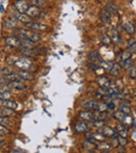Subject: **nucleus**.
<instances>
[{
  "mask_svg": "<svg viewBox=\"0 0 136 153\" xmlns=\"http://www.w3.org/2000/svg\"><path fill=\"white\" fill-rule=\"evenodd\" d=\"M15 66L21 70H30V67H34V64L30 58H21V59H17Z\"/></svg>",
  "mask_w": 136,
  "mask_h": 153,
  "instance_id": "f257e3e1",
  "label": "nucleus"
},
{
  "mask_svg": "<svg viewBox=\"0 0 136 153\" xmlns=\"http://www.w3.org/2000/svg\"><path fill=\"white\" fill-rule=\"evenodd\" d=\"M40 13H41L40 7H36V5H30V7H28L27 10H26V14H27V15L30 16V18L39 17Z\"/></svg>",
  "mask_w": 136,
  "mask_h": 153,
  "instance_id": "f03ea898",
  "label": "nucleus"
},
{
  "mask_svg": "<svg viewBox=\"0 0 136 153\" xmlns=\"http://www.w3.org/2000/svg\"><path fill=\"white\" fill-rule=\"evenodd\" d=\"M5 44L12 47H18L21 45V42H20V39L17 38V37H7L5 38Z\"/></svg>",
  "mask_w": 136,
  "mask_h": 153,
  "instance_id": "7ed1b4c3",
  "label": "nucleus"
},
{
  "mask_svg": "<svg viewBox=\"0 0 136 153\" xmlns=\"http://www.w3.org/2000/svg\"><path fill=\"white\" fill-rule=\"evenodd\" d=\"M82 107H84L87 110H94V109H98V102H95V101L92 100H88V101H84L82 103Z\"/></svg>",
  "mask_w": 136,
  "mask_h": 153,
  "instance_id": "20e7f679",
  "label": "nucleus"
},
{
  "mask_svg": "<svg viewBox=\"0 0 136 153\" xmlns=\"http://www.w3.org/2000/svg\"><path fill=\"white\" fill-rule=\"evenodd\" d=\"M15 7H16V10L18 11V13L23 14V13H26V10H27L28 5H27V3L24 1V0H19V1H16Z\"/></svg>",
  "mask_w": 136,
  "mask_h": 153,
  "instance_id": "39448f33",
  "label": "nucleus"
},
{
  "mask_svg": "<svg viewBox=\"0 0 136 153\" xmlns=\"http://www.w3.org/2000/svg\"><path fill=\"white\" fill-rule=\"evenodd\" d=\"M100 18L104 23H106V24L111 23V14L109 13L106 9H103L102 11L100 12Z\"/></svg>",
  "mask_w": 136,
  "mask_h": 153,
  "instance_id": "423d86ee",
  "label": "nucleus"
},
{
  "mask_svg": "<svg viewBox=\"0 0 136 153\" xmlns=\"http://www.w3.org/2000/svg\"><path fill=\"white\" fill-rule=\"evenodd\" d=\"M30 34V32L24 30V28H17V30L14 32V35H15L16 37H18L20 40H21V39H27Z\"/></svg>",
  "mask_w": 136,
  "mask_h": 153,
  "instance_id": "0eeeda50",
  "label": "nucleus"
},
{
  "mask_svg": "<svg viewBox=\"0 0 136 153\" xmlns=\"http://www.w3.org/2000/svg\"><path fill=\"white\" fill-rule=\"evenodd\" d=\"M28 28L34 30H45L47 28V25L42 23H39V22H30V23L26 24Z\"/></svg>",
  "mask_w": 136,
  "mask_h": 153,
  "instance_id": "6e6552de",
  "label": "nucleus"
},
{
  "mask_svg": "<svg viewBox=\"0 0 136 153\" xmlns=\"http://www.w3.org/2000/svg\"><path fill=\"white\" fill-rule=\"evenodd\" d=\"M18 74L20 76L21 80H24V81H32V80L34 79L33 74L28 71V70H20V71L18 72Z\"/></svg>",
  "mask_w": 136,
  "mask_h": 153,
  "instance_id": "1a4fd4ad",
  "label": "nucleus"
},
{
  "mask_svg": "<svg viewBox=\"0 0 136 153\" xmlns=\"http://www.w3.org/2000/svg\"><path fill=\"white\" fill-rule=\"evenodd\" d=\"M88 59L90 60L91 62H94L96 64V62H102V59H101V56L98 53V51H90V53L88 55Z\"/></svg>",
  "mask_w": 136,
  "mask_h": 153,
  "instance_id": "9d476101",
  "label": "nucleus"
},
{
  "mask_svg": "<svg viewBox=\"0 0 136 153\" xmlns=\"http://www.w3.org/2000/svg\"><path fill=\"white\" fill-rule=\"evenodd\" d=\"M4 81L10 82V83H14V82H20L21 81V78L18 74H12L9 76H4Z\"/></svg>",
  "mask_w": 136,
  "mask_h": 153,
  "instance_id": "9b49d317",
  "label": "nucleus"
},
{
  "mask_svg": "<svg viewBox=\"0 0 136 153\" xmlns=\"http://www.w3.org/2000/svg\"><path fill=\"white\" fill-rule=\"evenodd\" d=\"M80 117H81L83 121H91L92 119L94 117L93 113L89 110H84L80 112Z\"/></svg>",
  "mask_w": 136,
  "mask_h": 153,
  "instance_id": "f8f14e48",
  "label": "nucleus"
},
{
  "mask_svg": "<svg viewBox=\"0 0 136 153\" xmlns=\"http://www.w3.org/2000/svg\"><path fill=\"white\" fill-rule=\"evenodd\" d=\"M16 18H17L19 21H21L22 23H24V24H28V23H30V21H32V18H30L26 13H23V14L19 13Z\"/></svg>",
  "mask_w": 136,
  "mask_h": 153,
  "instance_id": "ddd939ff",
  "label": "nucleus"
},
{
  "mask_svg": "<svg viewBox=\"0 0 136 153\" xmlns=\"http://www.w3.org/2000/svg\"><path fill=\"white\" fill-rule=\"evenodd\" d=\"M1 104L4 106V108H9V109H13L15 110L17 108V103L15 101H12V100H5V101H1Z\"/></svg>",
  "mask_w": 136,
  "mask_h": 153,
  "instance_id": "4468645a",
  "label": "nucleus"
},
{
  "mask_svg": "<svg viewBox=\"0 0 136 153\" xmlns=\"http://www.w3.org/2000/svg\"><path fill=\"white\" fill-rule=\"evenodd\" d=\"M17 20L15 17H11V18H7V20L4 21V26L7 28H14L16 27V24H17Z\"/></svg>",
  "mask_w": 136,
  "mask_h": 153,
  "instance_id": "2eb2a0df",
  "label": "nucleus"
},
{
  "mask_svg": "<svg viewBox=\"0 0 136 153\" xmlns=\"http://www.w3.org/2000/svg\"><path fill=\"white\" fill-rule=\"evenodd\" d=\"M75 131H78V132H80V133H82V132L87 131L88 126H87V124H86L85 122H79V123L75 124Z\"/></svg>",
  "mask_w": 136,
  "mask_h": 153,
  "instance_id": "dca6fc26",
  "label": "nucleus"
},
{
  "mask_svg": "<svg viewBox=\"0 0 136 153\" xmlns=\"http://www.w3.org/2000/svg\"><path fill=\"white\" fill-rule=\"evenodd\" d=\"M20 53H21L22 56H24L25 58H32L36 55V51L33 48H23V47H22V49L20 51Z\"/></svg>",
  "mask_w": 136,
  "mask_h": 153,
  "instance_id": "f3484780",
  "label": "nucleus"
},
{
  "mask_svg": "<svg viewBox=\"0 0 136 153\" xmlns=\"http://www.w3.org/2000/svg\"><path fill=\"white\" fill-rule=\"evenodd\" d=\"M20 42H21V46L23 47V48H34V46H35L34 41H32L28 38L27 39H21Z\"/></svg>",
  "mask_w": 136,
  "mask_h": 153,
  "instance_id": "a211bd4d",
  "label": "nucleus"
},
{
  "mask_svg": "<svg viewBox=\"0 0 136 153\" xmlns=\"http://www.w3.org/2000/svg\"><path fill=\"white\" fill-rule=\"evenodd\" d=\"M10 85H11L12 89H15V90H24V89H26V87H27L25 84L21 83V81H20V82H14V83H10Z\"/></svg>",
  "mask_w": 136,
  "mask_h": 153,
  "instance_id": "6ab92c4d",
  "label": "nucleus"
},
{
  "mask_svg": "<svg viewBox=\"0 0 136 153\" xmlns=\"http://www.w3.org/2000/svg\"><path fill=\"white\" fill-rule=\"evenodd\" d=\"M103 134L105 136H110V137H113V136L116 135L115 133V130H113L111 127H108V126H104L103 127Z\"/></svg>",
  "mask_w": 136,
  "mask_h": 153,
  "instance_id": "aec40b11",
  "label": "nucleus"
},
{
  "mask_svg": "<svg viewBox=\"0 0 136 153\" xmlns=\"http://www.w3.org/2000/svg\"><path fill=\"white\" fill-rule=\"evenodd\" d=\"M120 71H121V66L119 65L118 63H114L112 66V68L110 69V74H112L113 76H118V74H120Z\"/></svg>",
  "mask_w": 136,
  "mask_h": 153,
  "instance_id": "412c9836",
  "label": "nucleus"
},
{
  "mask_svg": "<svg viewBox=\"0 0 136 153\" xmlns=\"http://www.w3.org/2000/svg\"><path fill=\"white\" fill-rule=\"evenodd\" d=\"M123 30H125L126 32H127L128 34H130V35L134 34V32H135L134 25L132 24V22H130V21H127L125 24H123Z\"/></svg>",
  "mask_w": 136,
  "mask_h": 153,
  "instance_id": "4be33fe9",
  "label": "nucleus"
},
{
  "mask_svg": "<svg viewBox=\"0 0 136 153\" xmlns=\"http://www.w3.org/2000/svg\"><path fill=\"white\" fill-rule=\"evenodd\" d=\"M98 84L100 85V87H108L111 83L107 78H105V76H100L98 79Z\"/></svg>",
  "mask_w": 136,
  "mask_h": 153,
  "instance_id": "5701e85b",
  "label": "nucleus"
},
{
  "mask_svg": "<svg viewBox=\"0 0 136 153\" xmlns=\"http://www.w3.org/2000/svg\"><path fill=\"white\" fill-rule=\"evenodd\" d=\"M105 9H106L110 14H116L117 13V7L113 2H107Z\"/></svg>",
  "mask_w": 136,
  "mask_h": 153,
  "instance_id": "b1692460",
  "label": "nucleus"
},
{
  "mask_svg": "<svg viewBox=\"0 0 136 153\" xmlns=\"http://www.w3.org/2000/svg\"><path fill=\"white\" fill-rule=\"evenodd\" d=\"M0 114H1V117H13V115L15 114V112L13 111V109L4 108V109H2V110L0 111Z\"/></svg>",
  "mask_w": 136,
  "mask_h": 153,
  "instance_id": "393cba45",
  "label": "nucleus"
},
{
  "mask_svg": "<svg viewBox=\"0 0 136 153\" xmlns=\"http://www.w3.org/2000/svg\"><path fill=\"white\" fill-rule=\"evenodd\" d=\"M110 38H111V40L113 41V43H115V44H117V43L119 42V35H118V33H117V30H115V28H113L112 32H111Z\"/></svg>",
  "mask_w": 136,
  "mask_h": 153,
  "instance_id": "a878e982",
  "label": "nucleus"
},
{
  "mask_svg": "<svg viewBox=\"0 0 136 153\" xmlns=\"http://www.w3.org/2000/svg\"><path fill=\"white\" fill-rule=\"evenodd\" d=\"M119 111H121L123 114L128 115L130 112H131V108H130L128 105H120V107H119Z\"/></svg>",
  "mask_w": 136,
  "mask_h": 153,
  "instance_id": "bb28decb",
  "label": "nucleus"
},
{
  "mask_svg": "<svg viewBox=\"0 0 136 153\" xmlns=\"http://www.w3.org/2000/svg\"><path fill=\"white\" fill-rule=\"evenodd\" d=\"M28 39H30V40L34 41V42H37V41H39L41 39V36L38 33H30V36H28Z\"/></svg>",
  "mask_w": 136,
  "mask_h": 153,
  "instance_id": "cd10ccee",
  "label": "nucleus"
},
{
  "mask_svg": "<svg viewBox=\"0 0 136 153\" xmlns=\"http://www.w3.org/2000/svg\"><path fill=\"white\" fill-rule=\"evenodd\" d=\"M120 58H121V61H123V62H125V61H127V60L131 59V51H123Z\"/></svg>",
  "mask_w": 136,
  "mask_h": 153,
  "instance_id": "c85d7f7f",
  "label": "nucleus"
},
{
  "mask_svg": "<svg viewBox=\"0 0 136 153\" xmlns=\"http://www.w3.org/2000/svg\"><path fill=\"white\" fill-rule=\"evenodd\" d=\"M107 109H108V104H105V103H98V106L96 110L98 112H106Z\"/></svg>",
  "mask_w": 136,
  "mask_h": 153,
  "instance_id": "c756f323",
  "label": "nucleus"
},
{
  "mask_svg": "<svg viewBox=\"0 0 136 153\" xmlns=\"http://www.w3.org/2000/svg\"><path fill=\"white\" fill-rule=\"evenodd\" d=\"M101 65L104 67V69H106V70H110L111 68H112V66H113V63L112 62H104L102 60V62H101Z\"/></svg>",
  "mask_w": 136,
  "mask_h": 153,
  "instance_id": "7c9ffc66",
  "label": "nucleus"
},
{
  "mask_svg": "<svg viewBox=\"0 0 136 153\" xmlns=\"http://www.w3.org/2000/svg\"><path fill=\"white\" fill-rule=\"evenodd\" d=\"M111 38L108 36L107 34H104V35H102V42L104 43V44H106V45H109L111 43Z\"/></svg>",
  "mask_w": 136,
  "mask_h": 153,
  "instance_id": "2f4dec72",
  "label": "nucleus"
},
{
  "mask_svg": "<svg viewBox=\"0 0 136 153\" xmlns=\"http://www.w3.org/2000/svg\"><path fill=\"white\" fill-rule=\"evenodd\" d=\"M13 74V68L11 67H3L1 69V74H4V76H9V74Z\"/></svg>",
  "mask_w": 136,
  "mask_h": 153,
  "instance_id": "473e14b6",
  "label": "nucleus"
},
{
  "mask_svg": "<svg viewBox=\"0 0 136 153\" xmlns=\"http://www.w3.org/2000/svg\"><path fill=\"white\" fill-rule=\"evenodd\" d=\"M0 97H1V101L10 100V98H11V92L10 91H1Z\"/></svg>",
  "mask_w": 136,
  "mask_h": 153,
  "instance_id": "72a5a7b5",
  "label": "nucleus"
},
{
  "mask_svg": "<svg viewBox=\"0 0 136 153\" xmlns=\"http://www.w3.org/2000/svg\"><path fill=\"white\" fill-rule=\"evenodd\" d=\"M114 117H116L117 120H119V121H123V120H125L126 114H123L121 111H116V112H114Z\"/></svg>",
  "mask_w": 136,
  "mask_h": 153,
  "instance_id": "f704fd0d",
  "label": "nucleus"
},
{
  "mask_svg": "<svg viewBox=\"0 0 136 153\" xmlns=\"http://www.w3.org/2000/svg\"><path fill=\"white\" fill-rule=\"evenodd\" d=\"M33 5H36V7H44L45 1L44 0H33Z\"/></svg>",
  "mask_w": 136,
  "mask_h": 153,
  "instance_id": "c9c22d12",
  "label": "nucleus"
},
{
  "mask_svg": "<svg viewBox=\"0 0 136 153\" xmlns=\"http://www.w3.org/2000/svg\"><path fill=\"white\" fill-rule=\"evenodd\" d=\"M0 122H1V125H11L12 122L9 121V117H1V119H0Z\"/></svg>",
  "mask_w": 136,
  "mask_h": 153,
  "instance_id": "e433bc0d",
  "label": "nucleus"
},
{
  "mask_svg": "<svg viewBox=\"0 0 136 153\" xmlns=\"http://www.w3.org/2000/svg\"><path fill=\"white\" fill-rule=\"evenodd\" d=\"M130 76L132 79H135L136 78V65L132 66L131 69H130Z\"/></svg>",
  "mask_w": 136,
  "mask_h": 153,
  "instance_id": "4c0bfd02",
  "label": "nucleus"
},
{
  "mask_svg": "<svg viewBox=\"0 0 136 153\" xmlns=\"http://www.w3.org/2000/svg\"><path fill=\"white\" fill-rule=\"evenodd\" d=\"M127 129L126 128H123V126H121V128H119V136H123V137H126L127 136Z\"/></svg>",
  "mask_w": 136,
  "mask_h": 153,
  "instance_id": "58836bf2",
  "label": "nucleus"
},
{
  "mask_svg": "<svg viewBox=\"0 0 136 153\" xmlns=\"http://www.w3.org/2000/svg\"><path fill=\"white\" fill-rule=\"evenodd\" d=\"M132 63H131V59L127 60V61L123 62V68H126V69H129V68L132 67Z\"/></svg>",
  "mask_w": 136,
  "mask_h": 153,
  "instance_id": "ea45409f",
  "label": "nucleus"
},
{
  "mask_svg": "<svg viewBox=\"0 0 136 153\" xmlns=\"http://www.w3.org/2000/svg\"><path fill=\"white\" fill-rule=\"evenodd\" d=\"M98 122H94V127L95 128H98V127H104V122L101 121V120H96Z\"/></svg>",
  "mask_w": 136,
  "mask_h": 153,
  "instance_id": "a19ab883",
  "label": "nucleus"
},
{
  "mask_svg": "<svg viewBox=\"0 0 136 153\" xmlns=\"http://www.w3.org/2000/svg\"><path fill=\"white\" fill-rule=\"evenodd\" d=\"M118 143L120 146H125L127 144V140H126V137H123V136H118Z\"/></svg>",
  "mask_w": 136,
  "mask_h": 153,
  "instance_id": "79ce46f5",
  "label": "nucleus"
},
{
  "mask_svg": "<svg viewBox=\"0 0 136 153\" xmlns=\"http://www.w3.org/2000/svg\"><path fill=\"white\" fill-rule=\"evenodd\" d=\"M0 130H1V136H3L4 134H7V133H9V130L5 128V126L4 125H1V127H0Z\"/></svg>",
  "mask_w": 136,
  "mask_h": 153,
  "instance_id": "37998d69",
  "label": "nucleus"
},
{
  "mask_svg": "<svg viewBox=\"0 0 136 153\" xmlns=\"http://www.w3.org/2000/svg\"><path fill=\"white\" fill-rule=\"evenodd\" d=\"M114 108H115V105L113 104V103H108V109H110V110H113Z\"/></svg>",
  "mask_w": 136,
  "mask_h": 153,
  "instance_id": "c03bdc74",
  "label": "nucleus"
},
{
  "mask_svg": "<svg viewBox=\"0 0 136 153\" xmlns=\"http://www.w3.org/2000/svg\"><path fill=\"white\" fill-rule=\"evenodd\" d=\"M89 66H90V67H92L91 68L92 70H96L98 68V66L96 65V64H89Z\"/></svg>",
  "mask_w": 136,
  "mask_h": 153,
  "instance_id": "a18cd8bd",
  "label": "nucleus"
},
{
  "mask_svg": "<svg viewBox=\"0 0 136 153\" xmlns=\"http://www.w3.org/2000/svg\"><path fill=\"white\" fill-rule=\"evenodd\" d=\"M98 148H104V147H105V148H109V147H110V146H109V145H107V143H104V145H98Z\"/></svg>",
  "mask_w": 136,
  "mask_h": 153,
  "instance_id": "49530a36",
  "label": "nucleus"
},
{
  "mask_svg": "<svg viewBox=\"0 0 136 153\" xmlns=\"http://www.w3.org/2000/svg\"><path fill=\"white\" fill-rule=\"evenodd\" d=\"M1 7L0 12H1V13H3V11H4V7H3V4H2V3H1V7Z\"/></svg>",
  "mask_w": 136,
  "mask_h": 153,
  "instance_id": "de8ad7c7",
  "label": "nucleus"
},
{
  "mask_svg": "<svg viewBox=\"0 0 136 153\" xmlns=\"http://www.w3.org/2000/svg\"><path fill=\"white\" fill-rule=\"evenodd\" d=\"M88 153H95V152H92V151H89V152H88Z\"/></svg>",
  "mask_w": 136,
  "mask_h": 153,
  "instance_id": "09e8293b",
  "label": "nucleus"
},
{
  "mask_svg": "<svg viewBox=\"0 0 136 153\" xmlns=\"http://www.w3.org/2000/svg\"><path fill=\"white\" fill-rule=\"evenodd\" d=\"M104 153H109V152H104Z\"/></svg>",
  "mask_w": 136,
  "mask_h": 153,
  "instance_id": "8fccbe9b",
  "label": "nucleus"
},
{
  "mask_svg": "<svg viewBox=\"0 0 136 153\" xmlns=\"http://www.w3.org/2000/svg\"><path fill=\"white\" fill-rule=\"evenodd\" d=\"M17 1H19V0H17Z\"/></svg>",
  "mask_w": 136,
  "mask_h": 153,
  "instance_id": "3c124183",
  "label": "nucleus"
}]
</instances>
